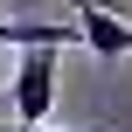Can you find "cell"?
Returning <instances> with one entry per match:
<instances>
[{
    "instance_id": "cell-4",
    "label": "cell",
    "mask_w": 132,
    "mask_h": 132,
    "mask_svg": "<svg viewBox=\"0 0 132 132\" xmlns=\"http://www.w3.org/2000/svg\"><path fill=\"white\" fill-rule=\"evenodd\" d=\"M0 118H7V90H0Z\"/></svg>"
},
{
    "instance_id": "cell-1",
    "label": "cell",
    "mask_w": 132,
    "mask_h": 132,
    "mask_svg": "<svg viewBox=\"0 0 132 132\" xmlns=\"http://www.w3.org/2000/svg\"><path fill=\"white\" fill-rule=\"evenodd\" d=\"M56 77H63V49H21L14 84H7V111L21 125H49L56 111Z\"/></svg>"
},
{
    "instance_id": "cell-5",
    "label": "cell",
    "mask_w": 132,
    "mask_h": 132,
    "mask_svg": "<svg viewBox=\"0 0 132 132\" xmlns=\"http://www.w3.org/2000/svg\"><path fill=\"white\" fill-rule=\"evenodd\" d=\"M28 132H56V125H28Z\"/></svg>"
},
{
    "instance_id": "cell-2",
    "label": "cell",
    "mask_w": 132,
    "mask_h": 132,
    "mask_svg": "<svg viewBox=\"0 0 132 132\" xmlns=\"http://www.w3.org/2000/svg\"><path fill=\"white\" fill-rule=\"evenodd\" d=\"M77 35H84V49H90L97 63H125V56H132V14L118 7V0L77 7Z\"/></svg>"
},
{
    "instance_id": "cell-3",
    "label": "cell",
    "mask_w": 132,
    "mask_h": 132,
    "mask_svg": "<svg viewBox=\"0 0 132 132\" xmlns=\"http://www.w3.org/2000/svg\"><path fill=\"white\" fill-rule=\"evenodd\" d=\"M0 132H28V125H21V118H0Z\"/></svg>"
}]
</instances>
